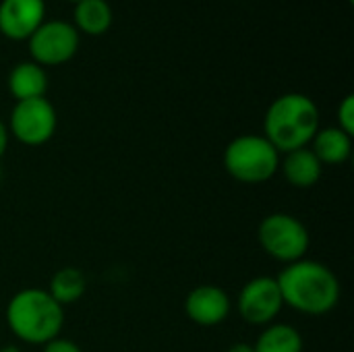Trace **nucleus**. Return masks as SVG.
I'll return each mask as SVG.
<instances>
[{"instance_id":"7","label":"nucleus","mask_w":354,"mask_h":352,"mask_svg":"<svg viewBox=\"0 0 354 352\" xmlns=\"http://www.w3.org/2000/svg\"><path fill=\"white\" fill-rule=\"evenodd\" d=\"M58 127V116L48 98L15 102L8 118V135L27 147H39L48 143Z\"/></svg>"},{"instance_id":"22","label":"nucleus","mask_w":354,"mask_h":352,"mask_svg":"<svg viewBox=\"0 0 354 352\" xmlns=\"http://www.w3.org/2000/svg\"><path fill=\"white\" fill-rule=\"evenodd\" d=\"M0 180H2V170H0Z\"/></svg>"},{"instance_id":"13","label":"nucleus","mask_w":354,"mask_h":352,"mask_svg":"<svg viewBox=\"0 0 354 352\" xmlns=\"http://www.w3.org/2000/svg\"><path fill=\"white\" fill-rule=\"evenodd\" d=\"M309 145V149L324 166H340L353 156V137L340 131L338 127L319 129Z\"/></svg>"},{"instance_id":"4","label":"nucleus","mask_w":354,"mask_h":352,"mask_svg":"<svg viewBox=\"0 0 354 352\" xmlns=\"http://www.w3.org/2000/svg\"><path fill=\"white\" fill-rule=\"evenodd\" d=\"M282 154L263 137L245 133L234 137L224 149L226 172L243 185H263L278 174Z\"/></svg>"},{"instance_id":"5","label":"nucleus","mask_w":354,"mask_h":352,"mask_svg":"<svg viewBox=\"0 0 354 352\" xmlns=\"http://www.w3.org/2000/svg\"><path fill=\"white\" fill-rule=\"evenodd\" d=\"M257 241L268 257L288 266L307 257L311 234L309 228L297 216L276 212L259 222Z\"/></svg>"},{"instance_id":"3","label":"nucleus","mask_w":354,"mask_h":352,"mask_svg":"<svg viewBox=\"0 0 354 352\" xmlns=\"http://www.w3.org/2000/svg\"><path fill=\"white\" fill-rule=\"evenodd\" d=\"M10 334L31 346H44L58 338L64 328V307L46 288H23L15 293L4 311Z\"/></svg>"},{"instance_id":"15","label":"nucleus","mask_w":354,"mask_h":352,"mask_svg":"<svg viewBox=\"0 0 354 352\" xmlns=\"http://www.w3.org/2000/svg\"><path fill=\"white\" fill-rule=\"evenodd\" d=\"M50 297L60 305V307H68L79 303L85 293H87V278L79 268L73 266H64L58 272L52 274L48 288Z\"/></svg>"},{"instance_id":"8","label":"nucleus","mask_w":354,"mask_h":352,"mask_svg":"<svg viewBox=\"0 0 354 352\" xmlns=\"http://www.w3.org/2000/svg\"><path fill=\"white\" fill-rule=\"evenodd\" d=\"M239 315L245 324L266 328L276 322L280 311L284 309L282 293L278 280L272 276H255L251 278L239 293L236 299Z\"/></svg>"},{"instance_id":"16","label":"nucleus","mask_w":354,"mask_h":352,"mask_svg":"<svg viewBox=\"0 0 354 352\" xmlns=\"http://www.w3.org/2000/svg\"><path fill=\"white\" fill-rule=\"evenodd\" d=\"M303 336L290 324H270L257 336L253 351L255 352H303Z\"/></svg>"},{"instance_id":"23","label":"nucleus","mask_w":354,"mask_h":352,"mask_svg":"<svg viewBox=\"0 0 354 352\" xmlns=\"http://www.w3.org/2000/svg\"><path fill=\"white\" fill-rule=\"evenodd\" d=\"M68 2H79V0H68Z\"/></svg>"},{"instance_id":"6","label":"nucleus","mask_w":354,"mask_h":352,"mask_svg":"<svg viewBox=\"0 0 354 352\" xmlns=\"http://www.w3.org/2000/svg\"><path fill=\"white\" fill-rule=\"evenodd\" d=\"M81 46V33L62 19L44 21L27 39L29 56L39 66H60L75 58Z\"/></svg>"},{"instance_id":"12","label":"nucleus","mask_w":354,"mask_h":352,"mask_svg":"<svg viewBox=\"0 0 354 352\" xmlns=\"http://www.w3.org/2000/svg\"><path fill=\"white\" fill-rule=\"evenodd\" d=\"M8 91L17 102L46 98L48 91V73L44 66L35 64L33 60H23L12 66L6 79Z\"/></svg>"},{"instance_id":"19","label":"nucleus","mask_w":354,"mask_h":352,"mask_svg":"<svg viewBox=\"0 0 354 352\" xmlns=\"http://www.w3.org/2000/svg\"><path fill=\"white\" fill-rule=\"evenodd\" d=\"M8 141H10V135H8L6 122L0 120V160H2V156L6 154V149H8Z\"/></svg>"},{"instance_id":"11","label":"nucleus","mask_w":354,"mask_h":352,"mask_svg":"<svg viewBox=\"0 0 354 352\" xmlns=\"http://www.w3.org/2000/svg\"><path fill=\"white\" fill-rule=\"evenodd\" d=\"M278 172H282L288 185H292L295 189H311L322 180L324 164L317 160V156L309 147H301L280 158Z\"/></svg>"},{"instance_id":"1","label":"nucleus","mask_w":354,"mask_h":352,"mask_svg":"<svg viewBox=\"0 0 354 352\" xmlns=\"http://www.w3.org/2000/svg\"><path fill=\"white\" fill-rule=\"evenodd\" d=\"M284 307L309 317H324L332 313L342 297L338 276L322 261L299 259L288 263L278 276Z\"/></svg>"},{"instance_id":"21","label":"nucleus","mask_w":354,"mask_h":352,"mask_svg":"<svg viewBox=\"0 0 354 352\" xmlns=\"http://www.w3.org/2000/svg\"><path fill=\"white\" fill-rule=\"evenodd\" d=\"M0 352H19V351H17L15 346H2V349H0Z\"/></svg>"},{"instance_id":"14","label":"nucleus","mask_w":354,"mask_h":352,"mask_svg":"<svg viewBox=\"0 0 354 352\" xmlns=\"http://www.w3.org/2000/svg\"><path fill=\"white\" fill-rule=\"evenodd\" d=\"M112 6L108 0H79L73 10V25L85 35H104L112 27Z\"/></svg>"},{"instance_id":"9","label":"nucleus","mask_w":354,"mask_h":352,"mask_svg":"<svg viewBox=\"0 0 354 352\" xmlns=\"http://www.w3.org/2000/svg\"><path fill=\"white\" fill-rule=\"evenodd\" d=\"M232 301L216 284H199L185 299V315L201 328H216L230 317Z\"/></svg>"},{"instance_id":"10","label":"nucleus","mask_w":354,"mask_h":352,"mask_svg":"<svg viewBox=\"0 0 354 352\" xmlns=\"http://www.w3.org/2000/svg\"><path fill=\"white\" fill-rule=\"evenodd\" d=\"M46 21V0H0V33L23 41Z\"/></svg>"},{"instance_id":"20","label":"nucleus","mask_w":354,"mask_h":352,"mask_svg":"<svg viewBox=\"0 0 354 352\" xmlns=\"http://www.w3.org/2000/svg\"><path fill=\"white\" fill-rule=\"evenodd\" d=\"M226 352H255V351H253V344H249V342H234V344H230V346H228V351Z\"/></svg>"},{"instance_id":"2","label":"nucleus","mask_w":354,"mask_h":352,"mask_svg":"<svg viewBox=\"0 0 354 352\" xmlns=\"http://www.w3.org/2000/svg\"><path fill=\"white\" fill-rule=\"evenodd\" d=\"M322 129L317 104L299 91L282 93L276 98L263 116V137L280 151L288 154L309 147L315 133Z\"/></svg>"},{"instance_id":"18","label":"nucleus","mask_w":354,"mask_h":352,"mask_svg":"<svg viewBox=\"0 0 354 352\" xmlns=\"http://www.w3.org/2000/svg\"><path fill=\"white\" fill-rule=\"evenodd\" d=\"M41 352H83V351H81V346H79L77 342H73V340H68V338L58 336V338L50 340L48 344H44V346H41Z\"/></svg>"},{"instance_id":"17","label":"nucleus","mask_w":354,"mask_h":352,"mask_svg":"<svg viewBox=\"0 0 354 352\" xmlns=\"http://www.w3.org/2000/svg\"><path fill=\"white\" fill-rule=\"evenodd\" d=\"M336 118H338V129L344 131L346 135L354 137V95H346L340 106H338V112H336Z\"/></svg>"}]
</instances>
